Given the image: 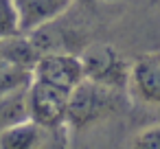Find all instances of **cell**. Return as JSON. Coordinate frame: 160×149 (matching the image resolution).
<instances>
[{"label": "cell", "instance_id": "7", "mask_svg": "<svg viewBox=\"0 0 160 149\" xmlns=\"http://www.w3.org/2000/svg\"><path fill=\"white\" fill-rule=\"evenodd\" d=\"M51 136L55 134L27 116L0 129V149H38V147H44L46 138Z\"/></svg>", "mask_w": 160, "mask_h": 149}, {"label": "cell", "instance_id": "6", "mask_svg": "<svg viewBox=\"0 0 160 149\" xmlns=\"http://www.w3.org/2000/svg\"><path fill=\"white\" fill-rule=\"evenodd\" d=\"M13 2L20 18V31L33 33L62 18L75 5V0H13Z\"/></svg>", "mask_w": 160, "mask_h": 149}, {"label": "cell", "instance_id": "3", "mask_svg": "<svg viewBox=\"0 0 160 149\" xmlns=\"http://www.w3.org/2000/svg\"><path fill=\"white\" fill-rule=\"evenodd\" d=\"M81 64H83L86 79H92L108 88L127 90L132 64H127V59L121 55L118 48H114L110 44H101V42L90 44L81 53Z\"/></svg>", "mask_w": 160, "mask_h": 149}, {"label": "cell", "instance_id": "8", "mask_svg": "<svg viewBox=\"0 0 160 149\" xmlns=\"http://www.w3.org/2000/svg\"><path fill=\"white\" fill-rule=\"evenodd\" d=\"M27 86H18L0 94V129L27 118Z\"/></svg>", "mask_w": 160, "mask_h": 149}, {"label": "cell", "instance_id": "1", "mask_svg": "<svg viewBox=\"0 0 160 149\" xmlns=\"http://www.w3.org/2000/svg\"><path fill=\"white\" fill-rule=\"evenodd\" d=\"M125 103H127L125 90L108 88L92 79H83L81 83H77L70 90L66 127H68V132L90 129V127L116 116L118 112H123Z\"/></svg>", "mask_w": 160, "mask_h": 149}, {"label": "cell", "instance_id": "4", "mask_svg": "<svg viewBox=\"0 0 160 149\" xmlns=\"http://www.w3.org/2000/svg\"><path fill=\"white\" fill-rule=\"evenodd\" d=\"M33 79L46 81L70 92L77 83L86 79L81 57L66 51H44L33 66Z\"/></svg>", "mask_w": 160, "mask_h": 149}, {"label": "cell", "instance_id": "5", "mask_svg": "<svg viewBox=\"0 0 160 149\" xmlns=\"http://www.w3.org/2000/svg\"><path fill=\"white\" fill-rule=\"evenodd\" d=\"M127 92L142 105L160 107V53H145L129 66Z\"/></svg>", "mask_w": 160, "mask_h": 149}, {"label": "cell", "instance_id": "10", "mask_svg": "<svg viewBox=\"0 0 160 149\" xmlns=\"http://www.w3.org/2000/svg\"><path fill=\"white\" fill-rule=\"evenodd\" d=\"M129 145L136 149H160V123H153V125L140 129L132 138Z\"/></svg>", "mask_w": 160, "mask_h": 149}, {"label": "cell", "instance_id": "2", "mask_svg": "<svg viewBox=\"0 0 160 149\" xmlns=\"http://www.w3.org/2000/svg\"><path fill=\"white\" fill-rule=\"evenodd\" d=\"M68 97H70L68 90L31 77L27 86V114L44 129L62 134L64 129H68L66 127Z\"/></svg>", "mask_w": 160, "mask_h": 149}, {"label": "cell", "instance_id": "9", "mask_svg": "<svg viewBox=\"0 0 160 149\" xmlns=\"http://www.w3.org/2000/svg\"><path fill=\"white\" fill-rule=\"evenodd\" d=\"M20 31V18L13 0H0V40L18 35Z\"/></svg>", "mask_w": 160, "mask_h": 149}]
</instances>
